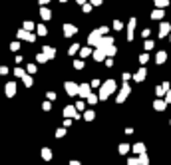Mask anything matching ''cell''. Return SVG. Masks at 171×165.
<instances>
[{"label":"cell","mask_w":171,"mask_h":165,"mask_svg":"<svg viewBox=\"0 0 171 165\" xmlns=\"http://www.w3.org/2000/svg\"><path fill=\"white\" fill-rule=\"evenodd\" d=\"M114 90H115V82L114 80H108L104 86H102V90H100V99H105Z\"/></svg>","instance_id":"6da1fadb"},{"label":"cell","mask_w":171,"mask_h":165,"mask_svg":"<svg viewBox=\"0 0 171 165\" xmlns=\"http://www.w3.org/2000/svg\"><path fill=\"white\" fill-rule=\"evenodd\" d=\"M78 90H80V86L72 84V82H66V94H68V95H76Z\"/></svg>","instance_id":"7a4b0ae2"},{"label":"cell","mask_w":171,"mask_h":165,"mask_svg":"<svg viewBox=\"0 0 171 165\" xmlns=\"http://www.w3.org/2000/svg\"><path fill=\"white\" fill-rule=\"evenodd\" d=\"M129 95V86L125 84L124 88H121V92H119L118 94V104H121V102H125V98H127Z\"/></svg>","instance_id":"3957f363"},{"label":"cell","mask_w":171,"mask_h":165,"mask_svg":"<svg viewBox=\"0 0 171 165\" xmlns=\"http://www.w3.org/2000/svg\"><path fill=\"white\" fill-rule=\"evenodd\" d=\"M78 94H80V95H82V98H88V95H90V94H92V90H90V86H88V84H82V86H80V90H78Z\"/></svg>","instance_id":"277c9868"},{"label":"cell","mask_w":171,"mask_h":165,"mask_svg":"<svg viewBox=\"0 0 171 165\" xmlns=\"http://www.w3.org/2000/svg\"><path fill=\"white\" fill-rule=\"evenodd\" d=\"M64 115H66V118H78L76 108H74V105H68V108L64 109Z\"/></svg>","instance_id":"5b68a950"},{"label":"cell","mask_w":171,"mask_h":165,"mask_svg":"<svg viewBox=\"0 0 171 165\" xmlns=\"http://www.w3.org/2000/svg\"><path fill=\"white\" fill-rule=\"evenodd\" d=\"M14 94H16V84H14V82L6 84V95H8V98H12Z\"/></svg>","instance_id":"8992f818"},{"label":"cell","mask_w":171,"mask_h":165,"mask_svg":"<svg viewBox=\"0 0 171 165\" xmlns=\"http://www.w3.org/2000/svg\"><path fill=\"white\" fill-rule=\"evenodd\" d=\"M165 104H167V102H159V99H157L155 104H153V108H155L157 112H163V109H165Z\"/></svg>","instance_id":"52a82bcc"},{"label":"cell","mask_w":171,"mask_h":165,"mask_svg":"<svg viewBox=\"0 0 171 165\" xmlns=\"http://www.w3.org/2000/svg\"><path fill=\"white\" fill-rule=\"evenodd\" d=\"M42 157H44L46 161H50V159H52V151L48 149V147H44V149H42Z\"/></svg>","instance_id":"ba28073f"},{"label":"cell","mask_w":171,"mask_h":165,"mask_svg":"<svg viewBox=\"0 0 171 165\" xmlns=\"http://www.w3.org/2000/svg\"><path fill=\"white\" fill-rule=\"evenodd\" d=\"M64 28H66V30H64V34H66V36H72V34L76 32V28H74V26H72V24H66V26H64Z\"/></svg>","instance_id":"9c48e42d"},{"label":"cell","mask_w":171,"mask_h":165,"mask_svg":"<svg viewBox=\"0 0 171 165\" xmlns=\"http://www.w3.org/2000/svg\"><path fill=\"white\" fill-rule=\"evenodd\" d=\"M133 151H135V153H145V145H143V143H135V145H133Z\"/></svg>","instance_id":"30bf717a"},{"label":"cell","mask_w":171,"mask_h":165,"mask_svg":"<svg viewBox=\"0 0 171 165\" xmlns=\"http://www.w3.org/2000/svg\"><path fill=\"white\" fill-rule=\"evenodd\" d=\"M169 28H171V26H169V24H161V30H159V36H167V32H169Z\"/></svg>","instance_id":"8fae6325"},{"label":"cell","mask_w":171,"mask_h":165,"mask_svg":"<svg viewBox=\"0 0 171 165\" xmlns=\"http://www.w3.org/2000/svg\"><path fill=\"white\" fill-rule=\"evenodd\" d=\"M133 26H135V20H131V22H129V28H127V40H131V38H133Z\"/></svg>","instance_id":"7c38bea8"},{"label":"cell","mask_w":171,"mask_h":165,"mask_svg":"<svg viewBox=\"0 0 171 165\" xmlns=\"http://www.w3.org/2000/svg\"><path fill=\"white\" fill-rule=\"evenodd\" d=\"M133 78H135V80H137V82H143V80H145V70H139L137 74L133 76Z\"/></svg>","instance_id":"4fadbf2b"},{"label":"cell","mask_w":171,"mask_h":165,"mask_svg":"<svg viewBox=\"0 0 171 165\" xmlns=\"http://www.w3.org/2000/svg\"><path fill=\"white\" fill-rule=\"evenodd\" d=\"M104 56H105V52H104V50H102V48H100V50H98V52L94 54V58H95V60H98V62H102V60H104Z\"/></svg>","instance_id":"5bb4252c"},{"label":"cell","mask_w":171,"mask_h":165,"mask_svg":"<svg viewBox=\"0 0 171 165\" xmlns=\"http://www.w3.org/2000/svg\"><path fill=\"white\" fill-rule=\"evenodd\" d=\"M151 18H155V20L163 18V10H153V12H151Z\"/></svg>","instance_id":"9a60e30c"},{"label":"cell","mask_w":171,"mask_h":165,"mask_svg":"<svg viewBox=\"0 0 171 165\" xmlns=\"http://www.w3.org/2000/svg\"><path fill=\"white\" fill-rule=\"evenodd\" d=\"M165 58H167V54L165 52H159V54H157V64H163V62H165Z\"/></svg>","instance_id":"2e32d148"},{"label":"cell","mask_w":171,"mask_h":165,"mask_svg":"<svg viewBox=\"0 0 171 165\" xmlns=\"http://www.w3.org/2000/svg\"><path fill=\"white\" fill-rule=\"evenodd\" d=\"M86 99H88V104H95V102H98L100 98H98V95H94V94H90V95H88Z\"/></svg>","instance_id":"e0dca14e"},{"label":"cell","mask_w":171,"mask_h":165,"mask_svg":"<svg viewBox=\"0 0 171 165\" xmlns=\"http://www.w3.org/2000/svg\"><path fill=\"white\" fill-rule=\"evenodd\" d=\"M22 80H24V86H32V78H30V76H22Z\"/></svg>","instance_id":"ac0fdd59"},{"label":"cell","mask_w":171,"mask_h":165,"mask_svg":"<svg viewBox=\"0 0 171 165\" xmlns=\"http://www.w3.org/2000/svg\"><path fill=\"white\" fill-rule=\"evenodd\" d=\"M44 52H46L48 58H54V50H52V48H48V46H46V48H44Z\"/></svg>","instance_id":"d6986e66"},{"label":"cell","mask_w":171,"mask_h":165,"mask_svg":"<svg viewBox=\"0 0 171 165\" xmlns=\"http://www.w3.org/2000/svg\"><path fill=\"white\" fill-rule=\"evenodd\" d=\"M84 118L88 119V121H92V119H94V112H86V113H84Z\"/></svg>","instance_id":"ffe728a7"},{"label":"cell","mask_w":171,"mask_h":165,"mask_svg":"<svg viewBox=\"0 0 171 165\" xmlns=\"http://www.w3.org/2000/svg\"><path fill=\"white\" fill-rule=\"evenodd\" d=\"M127 151H129V145H125V143L119 145V153H127Z\"/></svg>","instance_id":"44dd1931"},{"label":"cell","mask_w":171,"mask_h":165,"mask_svg":"<svg viewBox=\"0 0 171 165\" xmlns=\"http://www.w3.org/2000/svg\"><path fill=\"white\" fill-rule=\"evenodd\" d=\"M74 66H76L78 70H82V68H84V62H82V60H76V62H74Z\"/></svg>","instance_id":"7402d4cb"},{"label":"cell","mask_w":171,"mask_h":165,"mask_svg":"<svg viewBox=\"0 0 171 165\" xmlns=\"http://www.w3.org/2000/svg\"><path fill=\"white\" fill-rule=\"evenodd\" d=\"M14 74L18 76V78H22V76H26V72H24V70H20V68H18V70H14Z\"/></svg>","instance_id":"603a6c76"},{"label":"cell","mask_w":171,"mask_h":165,"mask_svg":"<svg viewBox=\"0 0 171 165\" xmlns=\"http://www.w3.org/2000/svg\"><path fill=\"white\" fill-rule=\"evenodd\" d=\"M42 16H44V18H50V10H46V8H42Z\"/></svg>","instance_id":"cb8c5ba5"},{"label":"cell","mask_w":171,"mask_h":165,"mask_svg":"<svg viewBox=\"0 0 171 165\" xmlns=\"http://www.w3.org/2000/svg\"><path fill=\"white\" fill-rule=\"evenodd\" d=\"M155 94H157V95H163V94H165V90H163V86H161V88H157V90H155Z\"/></svg>","instance_id":"d4e9b609"},{"label":"cell","mask_w":171,"mask_h":165,"mask_svg":"<svg viewBox=\"0 0 171 165\" xmlns=\"http://www.w3.org/2000/svg\"><path fill=\"white\" fill-rule=\"evenodd\" d=\"M86 56H90V50H88V48H84V50H82V58H86Z\"/></svg>","instance_id":"484cf974"},{"label":"cell","mask_w":171,"mask_h":165,"mask_svg":"<svg viewBox=\"0 0 171 165\" xmlns=\"http://www.w3.org/2000/svg\"><path fill=\"white\" fill-rule=\"evenodd\" d=\"M76 109H80V112H82V109H86V104H84V102H80V104L76 105Z\"/></svg>","instance_id":"4316f807"},{"label":"cell","mask_w":171,"mask_h":165,"mask_svg":"<svg viewBox=\"0 0 171 165\" xmlns=\"http://www.w3.org/2000/svg\"><path fill=\"white\" fill-rule=\"evenodd\" d=\"M147 60H149V58H147V54H143V56L139 58V62H141V64H145V62H147Z\"/></svg>","instance_id":"83f0119b"},{"label":"cell","mask_w":171,"mask_h":165,"mask_svg":"<svg viewBox=\"0 0 171 165\" xmlns=\"http://www.w3.org/2000/svg\"><path fill=\"white\" fill-rule=\"evenodd\" d=\"M114 26H115V30H121V28H124V26H121V22H118V20L114 22Z\"/></svg>","instance_id":"f1b7e54d"},{"label":"cell","mask_w":171,"mask_h":165,"mask_svg":"<svg viewBox=\"0 0 171 165\" xmlns=\"http://www.w3.org/2000/svg\"><path fill=\"white\" fill-rule=\"evenodd\" d=\"M76 52H78V44H74V46L70 48V54H76Z\"/></svg>","instance_id":"f546056e"},{"label":"cell","mask_w":171,"mask_h":165,"mask_svg":"<svg viewBox=\"0 0 171 165\" xmlns=\"http://www.w3.org/2000/svg\"><path fill=\"white\" fill-rule=\"evenodd\" d=\"M38 34H42V36H44V34H46V28H44V26H38Z\"/></svg>","instance_id":"4dcf8cb0"},{"label":"cell","mask_w":171,"mask_h":165,"mask_svg":"<svg viewBox=\"0 0 171 165\" xmlns=\"http://www.w3.org/2000/svg\"><path fill=\"white\" fill-rule=\"evenodd\" d=\"M155 2H157V6H165L167 4V0H155Z\"/></svg>","instance_id":"1f68e13d"},{"label":"cell","mask_w":171,"mask_h":165,"mask_svg":"<svg viewBox=\"0 0 171 165\" xmlns=\"http://www.w3.org/2000/svg\"><path fill=\"white\" fill-rule=\"evenodd\" d=\"M84 12H92V6L90 4H84Z\"/></svg>","instance_id":"d6a6232c"},{"label":"cell","mask_w":171,"mask_h":165,"mask_svg":"<svg viewBox=\"0 0 171 165\" xmlns=\"http://www.w3.org/2000/svg\"><path fill=\"white\" fill-rule=\"evenodd\" d=\"M64 133H66V131H64V129H58V131H56V137H62Z\"/></svg>","instance_id":"836d02e7"},{"label":"cell","mask_w":171,"mask_h":165,"mask_svg":"<svg viewBox=\"0 0 171 165\" xmlns=\"http://www.w3.org/2000/svg\"><path fill=\"white\" fill-rule=\"evenodd\" d=\"M153 48V42H145V50H151Z\"/></svg>","instance_id":"e575fe53"},{"label":"cell","mask_w":171,"mask_h":165,"mask_svg":"<svg viewBox=\"0 0 171 165\" xmlns=\"http://www.w3.org/2000/svg\"><path fill=\"white\" fill-rule=\"evenodd\" d=\"M165 102H167V104H171V90L167 92V98H165Z\"/></svg>","instance_id":"d590c367"},{"label":"cell","mask_w":171,"mask_h":165,"mask_svg":"<svg viewBox=\"0 0 171 165\" xmlns=\"http://www.w3.org/2000/svg\"><path fill=\"white\" fill-rule=\"evenodd\" d=\"M127 163H129V165H135V163H137V159H135V157H131V159H129Z\"/></svg>","instance_id":"8d00e7d4"},{"label":"cell","mask_w":171,"mask_h":165,"mask_svg":"<svg viewBox=\"0 0 171 165\" xmlns=\"http://www.w3.org/2000/svg\"><path fill=\"white\" fill-rule=\"evenodd\" d=\"M92 4H95V6H98V4H102V0H92Z\"/></svg>","instance_id":"74e56055"},{"label":"cell","mask_w":171,"mask_h":165,"mask_svg":"<svg viewBox=\"0 0 171 165\" xmlns=\"http://www.w3.org/2000/svg\"><path fill=\"white\" fill-rule=\"evenodd\" d=\"M70 165H80V163H78V161H72V163Z\"/></svg>","instance_id":"f35d334b"},{"label":"cell","mask_w":171,"mask_h":165,"mask_svg":"<svg viewBox=\"0 0 171 165\" xmlns=\"http://www.w3.org/2000/svg\"><path fill=\"white\" fill-rule=\"evenodd\" d=\"M40 2H42V4H46V2H50V0H40Z\"/></svg>","instance_id":"ab89813d"},{"label":"cell","mask_w":171,"mask_h":165,"mask_svg":"<svg viewBox=\"0 0 171 165\" xmlns=\"http://www.w3.org/2000/svg\"><path fill=\"white\" fill-rule=\"evenodd\" d=\"M78 2H80V4H84V2H86V0H78Z\"/></svg>","instance_id":"60d3db41"},{"label":"cell","mask_w":171,"mask_h":165,"mask_svg":"<svg viewBox=\"0 0 171 165\" xmlns=\"http://www.w3.org/2000/svg\"><path fill=\"white\" fill-rule=\"evenodd\" d=\"M62 2H66V0H62Z\"/></svg>","instance_id":"b9f144b4"}]
</instances>
